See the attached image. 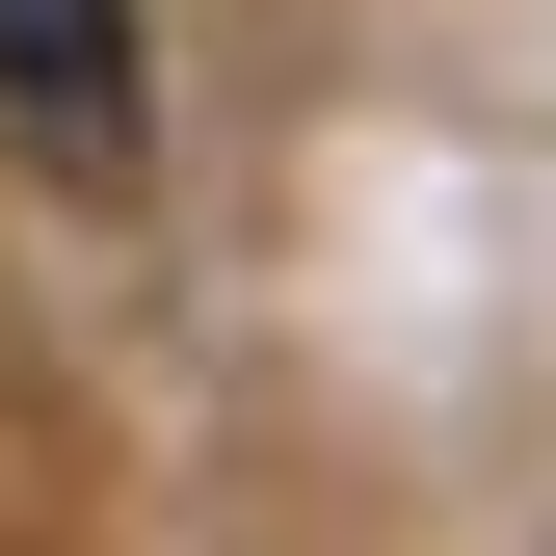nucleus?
<instances>
[{
    "instance_id": "f257e3e1",
    "label": "nucleus",
    "mask_w": 556,
    "mask_h": 556,
    "mask_svg": "<svg viewBox=\"0 0 556 556\" xmlns=\"http://www.w3.org/2000/svg\"><path fill=\"white\" fill-rule=\"evenodd\" d=\"M0 106H27L80 186H132V132H160V80H132V0H0Z\"/></svg>"
}]
</instances>
